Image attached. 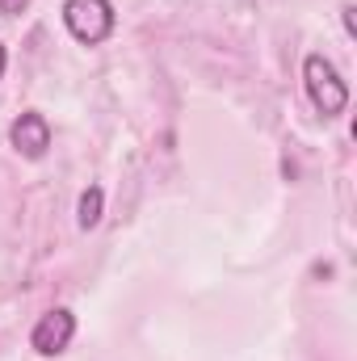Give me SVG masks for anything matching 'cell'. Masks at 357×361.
I'll return each instance as SVG.
<instances>
[{
	"label": "cell",
	"mask_w": 357,
	"mask_h": 361,
	"mask_svg": "<svg viewBox=\"0 0 357 361\" xmlns=\"http://www.w3.org/2000/svg\"><path fill=\"white\" fill-rule=\"evenodd\" d=\"M303 85H307V97H311L315 114H324V118L345 114V105H349V85L341 80V72H337L332 59L307 55V63H303Z\"/></svg>",
	"instance_id": "obj_1"
},
{
	"label": "cell",
	"mask_w": 357,
	"mask_h": 361,
	"mask_svg": "<svg viewBox=\"0 0 357 361\" xmlns=\"http://www.w3.org/2000/svg\"><path fill=\"white\" fill-rule=\"evenodd\" d=\"M63 25L76 42L85 47H97L114 34L118 17H114V4L109 0H68L63 4Z\"/></svg>",
	"instance_id": "obj_2"
},
{
	"label": "cell",
	"mask_w": 357,
	"mask_h": 361,
	"mask_svg": "<svg viewBox=\"0 0 357 361\" xmlns=\"http://www.w3.org/2000/svg\"><path fill=\"white\" fill-rule=\"evenodd\" d=\"M72 336H76V315H72L68 307H55V311H47V315L34 324L30 349H34L38 357H59V353L72 345Z\"/></svg>",
	"instance_id": "obj_3"
},
{
	"label": "cell",
	"mask_w": 357,
	"mask_h": 361,
	"mask_svg": "<svg viewBox=\"0 0 357 361\" xmlns=\"http://www.w3.org/2000/svg\"><path fill=\"white\" fill-rule=\"evenodd\" d=\"M8 143H13L25 160H42L47 147H51V122H47L38 109H30V114H21V118L8 126Z\"/></svg>",
	"instance_id": "obj_4"
},
{
	"label": "cell",
	"mask_w": 357,
	"mask_h": 361,
	"mask_svg": "<svg viewBox=\"0 0 357 361\" xmlns=\"http://www.w3.org/2000/svg\"><path fill=\"white\" fill-rule=\"evenodd\" d=\"M101 206H105V193H101L97 185H89V189L80 193V206H76V223H80L85 231H92V227L101 223Z\"/></svg>",
	"instance_id": "obj_5"
},
{
	"label": "cell",
	"mask_w": 357,
	"mask_h": 361,
	"mask_svg": "<svg viewBox=\"0 0 357 361\" xmlns=\"http://www.w3.org/2000/svg\"><path fill=\"white\" fill-rule=\"evenodd\" d=\"M30 8V0H0V13L4 17H17V13H25Z\"/></svg>",
	"instance_id": "obj_6"
},
{
	"label": "cell",
	"mask_w": 357,
	"mask_h": 361,
	"mask_svg": "<svg viewBox=\"0 0 357 361\" xmlns=\"http://www.w3.org/2000/svg\"><path fill=\"white\" fill-rule=\"evenodd\" d=\"M4 68H8V51L0 47V76H4Z\"/></svg>",
	"instance_id": "obj_7"
}]
</instances>
